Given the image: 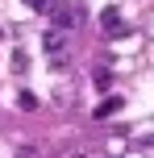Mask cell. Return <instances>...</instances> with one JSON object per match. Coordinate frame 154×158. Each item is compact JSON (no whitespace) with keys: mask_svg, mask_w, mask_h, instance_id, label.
I'll return each instance as SVG.
<instances>
[{"mask_svg":"<svg viewBox=\"0 0 154 158\" xmlns=\"http://www.w3.org/2000/svg\"><path fill=\"white\" fill-rule=\"evenodd\" d=\"M42 50H46V58L54 67H67V33L63 29H50L46 38H42Z\"/></svg>","mask_w":154,"mask_h":158,"instance_id":"cell-1","label":"cell"},{"mask_svg":"<svg viewBox=\"0 0 154 158\" xmlns=\"http://www.w3.org/2000/svg\"><path fill=\"white\" fill-rule=\"evenodd\" d=\"M100 29H104L108 38H121V33H125V21H121V8H104V13H100Z\"/></svg>","mask_w":154,"mask_h":158,"instance_id":"cell-2","label":"cell"},{"mask_svg":"<svg viewBox=\"0 0 154 158\" xmlns=\"http://www.w3.org/2000/svg\"><path fill=\"white\" fill-rule=\"evenodd\" d=\"M17 158H38V150H29V146H25V150H17Z\"/></svg>","mask_w":154,"mask_h":158,"instance_id":"cell-9","label":"cell"},{"mask_svg":"<svg viewBox=\"0 0 154 158\" xmlns=\"http://www.w3.org/2000/svg\"><path fill=\"white\" fill-rule=\"evenodd\" d=\"M25 4H29V8H33V13H50V8H54V4H58V0H25Z\"/></svg>","mask_w":154,"mask_h":158,"instance_id":"cell-7","label":"cell"},{"mask_svg":"<svg viewBox=\"0 0 154 158\" xmlns=\"http://www.w3.org/2000/svg\"><path fill=\"white\" fill-rule=\"evenodd\" d=\"M75 25H79V13H75L71 4H54V29H75Z\"/></svg>","mask_w":154,"mask_h":158,"instance_id":"cell-4","label":"cell"},{"mask_svg":"<svg viewBox=\"0 0 154 158\" xmlns=\"http://www.w3.org/2000/svg\"><path fill=\"white\" fill-rule=\"evenodd\" d=\"M121 96H104V100L96 104V108H92V121H108V117H117V112H121Z\"/></svg>","mask_w":154,"mask_h":158,"instance_id":"cell-3","label":"cell"},{"mask_svg":"<svg viewBox=\"0 0 154 158\" xmlns=\"http://www.w3.org/2000/svg\"><path fill=\"white\" fill-rule=\"evenodd\" d=\"M92 83H96L100 92H108V83H113V71H104V67H100V71L92 75Z\"/></svg>","mask_w":154,"mask_h":158,"instance_id":"cell-6","label":"cell"},{"mask_svg":"<svg viewBox=\"0 0 154 158\" xmlns=\"http://www.w3.org/2000/svg\"><path fill=\"white\" fill-rule=\"evenodd\" d=\"M17 104H21V108H38V96H33V92H21V100H17Z\"/></svg>","mask_w":154,"mask_h":158,"instance_id":"cell-8","label":"cell"},{"mask_svg":"<svg viewBox=\"0 0 154 158\" xmlns=\"http://www.w3.org/2000/svg\"><path fill=\"white\" fill-rule=\"evenodd\" d=\"M113 158H121V154H113Z\"/></svg>","mask_w":154,"mask_h":158,"instance_id":"cell-11","label":"cell"},{"mask_svg":"<svg viewBox=\"0 0 154 158\" xmlns=\"http://www.w3.org/2000/svg\"><path fill=\"white\" fill-rule=\"evenodd\" d=\"M13 71H17V75L29 71V54H25V50H13Z\"/></svg>","mask_w":154,"mask_h":158,"instance_id":"cell-5","label":"cell"},{"mask_svg":"<svg viewBox=\"0 0 154 158\" xmlns=\"http://www.w3.org/2000/svg\"><path fill=\"white\" fill-rule=\"evenodd\" d=\"M75 158H88V154H75Z\"/></svg>","mask_w":154,"mask_h":158,"instance_id":"cell-10","label":"cell"}]
</instances>
